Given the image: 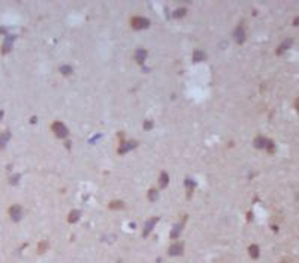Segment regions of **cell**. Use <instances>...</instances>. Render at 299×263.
Returning <instances> with one entry per match:
<instances>
[{
  "label": "cell",
  "mask_w": 299,
  "mask_h": 263,
  "mask_svg": "<svg viewBox=\"0 0 299 263\" xmlns=\"http://www.w3.org/2000/svg\"><path fill=\"white\" fill-rule=\"evenodd\" d=\"M147 56V52L144 49H138L135 52V58L139 64H143Z\"/></svg>",
  "instance_id": "cell-7"
},
{
  "label": "cell",
  "mask_w": 299,
  "mask_h": 263,
  "mask_svg": "<svg viewBox=\"0 0 299 263\" xmlns=\"http://www.w3.org/2000/svg\"><path fill=\"white\" fill-rule=\"evenodd\" d=\"M30 123H31V124H36V122H37V117H35V116L32 117L30 119Z\"/></svg>",
  "instance_id": "cell-27"
},
{
  "label": "cell",
  "mask_w": 299,
  "mask_h": 263,
  "mask_svg": "<svg viewBox=\"0 0 299 263\" xmlns=\"http://www.w3.org/2000/svg\"><path fill=\"white\" fill-rule=\"evenodd\" d=\"M143 127H144V129L145 130H147V131L150 130L153 127V123L151 121H146L144 123Z\"/></svg>",
  "instance_id": "cell-24"
},
{
  "label": "cell",
  "mask_w": 299,
  "mask_h": 263,
  "mask_svg": "<svg viewBox=\"0 0 299 263\" xmlns=\"http://www.w3.org/2000/svg\"><path fill=\"white\" fill-rule=\"evenodd\" d=\"M4 116V112L2 111H0V119H1Z\"/></svg>",
  "instance_id": "cell-28"
},
{
  "label": "cell",
  "mask_w": 299,
  "mask_h": 263,
  "mask_svg": "<svg viewBox=\"0 0 299 263\" xmlns=\"http://www.w3.org/2000/svg\"><path fill=\"white\" fill-rule=\"evenodd\" d=\"M180 230H181V227L179 224H176V226H175L172 232H171V238H173V239L176 238L179 235V233L180 232Z\"/></svg>",
  "instance_id": "cell-22"
},
{
  "label": "cell",
  "mask_w": 299,
  "mask_h": 263,
  "mask_svg": "<svg viewBox=\"0 0 299 263\" xmlns=\"http://www.w3.org/2000/svg\"><path fill=\"white\" fill-rule=\"evenodd\" d=\"M17 38L15 35H8L6 36L1 47V53L2 55H5L11 52L13 47V43Z\"/></svg>",
  "instance_id": "cell-4"
},
{
  "label": "cell",
  "mask_w": 299,
  "mask_h": 263,
  "mask_svg": "<svg viewBox=\"0 0 299 263\" xmlns=\"http://www.w3.org/2000/svg\"><path fill=\"white\" fill-rule=\"evenodd\" d=\"M20 175L18 174H15L12 177H11V178L10 179L11 184L12 185H16L18 183V181L20 180Z\"/></svg>",
  "instance_id": "cell-23"
},
{
  "label": "cell",
  "mask_w": 299,
  "mask_h": 263,
  "mask_svg": "<svg viewBox=\"0 0 299 263\" xmlns=\"http://www.w3.org/2000/svg\"><path fill=\"white\" fill-rule=\"evenodd\" d=\"M169 183V176L165 172H162L159 178V185L161 188L164 189Z\"/></svg>",
  "instance_id": "cell-11"
},
{
  "label": "cell",
  "mask_w": 299,
  "mask_h": 263,
  "mask_svg": "<svg viewBox=\"0 0 299 263\" xmlns=\"http://www.w3.org/2000/svg\"><path fill=\"white\" fill-rule=\"evenodd\" d=\"M268 141L263 137H258L254 141V145L257 148H262L266 145Z\"/></svg>",
  "instance_id": "cell-17"
},
{
  "label": "cell",
  "mask_w": 299,
  "mask_h": 263,
  "mask_svg": "<svg viewBox=\"0 0 299 263\" xmlns=\"http://www.w3.org/2000/svg\"><path fill=\"white\" fill-rule=\"evenodd\" d=\"M51 129L56 136L60 139H64L68 135L67 127L63 122L59 121H56L53 124Z\"/></svg>",
  "instance_id": "cell-1"
},
{
  "label": "cell",
  "mask_w": 299,
  "mask_h": 263,
  "mask_svg": "<svg viewBox=\"0 0 299 263\" xmlns=\"http://www.w3.org/2000/svg\"><path fill=\"white\" fill-rule=\"evenodd\" d=\"M131 25L132 28L135 30H143L150 27V21L144 17H135L132 20Z\"/></svg>",
  "instance_id": "cell-2"
},
{
  "label": "cell",
  "mask_w": 299,
  "mask_h": 263,
  "mask_svg": "<svg viewBox=\"0 0 299 263\" xmlns=\"http://www.w3.org/2000/svg\"><path fill=\"white\" fill-rule=\"evenodd\" d=\"M81 216V213L78 210L72 211L68 217V221L70 224H74L79 220Z\"/></svg>",
  "instance_id": "cell-12"
},
{
  "label": "cell",
  "mask_w": 299,
  "mask_h": 263,
  "mask_svg": "<svg viewBox=\"0 0 299 263\" xmlns=\"http://www.w3.org/2000/svg\"><path fill=\"white\" fill-rule=\"evenodd\" d=\"M48 244L47 242H46V241L41 242L39 243L38 249L39 253H43L48 249Z\"/></svg>",
  "instance_id": "cell-21"
},
{
  "label": "cell",
  "mask_w": 299,
  "mask_h": 263,
  "mask_svg": "<svg viewBox=\"0 0 299 263\" xmlns=\"http://www.w3.org/2000/svg\"><path fill=\"white\" fill-rule=\"evenodd\" d=\"M182 253V248L178 244H174L170 247L169 254L171 255H178Z\"/></svg>",
  "instance_id": "cell-14"
},
{
  "label": "cell",
  "mask_w": 299,
  "mask_h": 263,
  "mask_svg": "<svg viewBox=\"0 0 299 263\" xmlns=\"http://www.w3.org/2000/svg\"><path fill=\"white\" fill-rule=\"evenodd\" d=\"M292 43H293V40L292 39H286L285 41H283L282 43V44L280 45L279 47L277 49L276 54L278 55H280L281 54H282L285 50H286L290 48V46L292 45Z\"/></svg>",
  "instance_id": "cell-9"
},
{
  "label": "cell",
  "mask_w": 299,
  "mask_h": 263,
  "mask_svg": "<svg viewBox=\"0 0 299 263\" xmlns=\"http://www.w3.org/2000/svg\"><path fill=\"white\" fill-rule=\"evenodd\" d=\"M60 71L63 75L67 76V75H69V74L72 73L73 68L70 66L64 65V66H62L60 67Z\"/></svg>",
  "instance_id": "cell-20"
},
{
  "label": "cell",
  "mask_w": 299,
  "mask_h": 263,
  "mask_svg": "<svg viewBox=\"0 0 299 263\" xmlns=\"http://www.w3.org/2000/svg\"><path fill=\"white\" fill-rule=\"evenodd\" d=\"M7 30L5 28L1 27H0V34H7Z\"/></svg>",
  "instance_id": "cell-26"
},
{
  "label": "cell",
  "mask_w": 299,
  "mask_h": 263,
  "mask_svg": "<svg viewBox=\"0 0 299 263\" xmlns=\"http://www.w3.org/2000/svg\"><path fill=\"white\" fill-rule=\"evenodd\" d=\"M147 196L150 201L154 202L158 198V193L155 189H151L148 192Z\"/></svg>",
  "instance_id": "cell-18"
},
{
  "label": "cell",
  "mask_w": 299,
  "mask_h": 263,
  "mask_svg": "<svg viewBox=\"0 0 299 263\" xmlns=\"http://www.w3.org/2000/svg\"><path fill=\"white\" fill-rule=\"evenodd\" d=\"M138 145L137 142L135 140H129L128 142L123 141L121 142L120 146H119L117 152L119 155H124L128 152L135 149Z\"/></svg>",
  "instance_id": "cell-3"
},
{
  "label": "cell",
  "mask_w": 299,
  "mask_h": 263,
  "mask_svg": "<svg viewBox=\"0 0 299 263\" xmlns=\"http://www.w3.org/2000/svg\"><path fill=\"white\" fill-rule=\"evenodd\" d=\"M187 12V10L185 8H181L174 11L173 13V16L175 18H181L183 17Z\"/></svg>",
  "instance_id": "cell-16"
},
{
  "label": "cell",
  "mask_w": 299,
  "mask_h": 263,
  "mask_svg": "<svg viewBox=\"0 0 299 263\" xmlns=\"http://www.w3.org/2000/svg\"><path fill=\"white\" fill-rule=\"evenodd\" d=\"M11 137V134L10 132L6 131L0 133V149L4 148L6 146Z\"/></svg>",
  "instance_id": "cell-10"
},
{
  "label": "cell",
  "mask_w": 299,
  "mask_h": 263,
  "mask_svg": "<svg viewBox=\"0 0 299 263\" xmlns=\"http://www.w3.org/2000/svg\"><path fill=\"white\" fill-rule=\"evenodd\" d=\"M124 207H125L124 202L119 200L112 201L109 204V209L112 210H120L123 209Z\"/></svg>",
  "instance_id": "cell-13"
},
{
  "label": "cell",
  "mask_w": 299,
  "mask_h": 263,
  "mask_svg": "<svg viewBox=\"0 0 299 263\" xmlns=\"http://www.w3.org/2000/svg\"><path fill=\"white\" fill-rule=\"evenodd\" d=\"M204 58V53L199 50H196L193 52V62H199Z\"/></svg>",
  "instance_id": "cell-19"
},
{
  "label": "cell",
  "mask_w": 299,
  "mask_h": 263,
  "mask_svg": "<svg viewBox=\"0 0 299 263\" xmlns=\"http://www.w3.org/2000/svg\"><path fill=\"white\" fill-rule=\"evenodd\" d=\"M10 214L11 219L14 222L20 221L22 218V208L18 204L14 205L10 208Z\"/></svg>",
  "instance_id": "cell-5"
},
{
  "label": "cell",
  "mask_w": 299,
  "mask_h": 263,
  "mask_svg": "<svg viewBox=\"0 0 299 263\" xmlns=\"http://www.w3.org/2000/svg\"><path fill=\"white\" fill-rule=\"evenodd\" d=\"M101 137V135H100V134H97V135H95V136L92 137V139H91L90 142H91L92 143V142H94L97 141V140H98V139H99Z\"/></svg>",
  "instance_id": "cell-25"
},
{
  "label": "cell",
  "mask_w": 299,
  "mask_h": 263,
  "mask_svg": "<svg viewBox=\"0 0 299 263\" xmlns=\"http://www.w3.org/2000/svg\"><path fill=\"white\" fill-rule=\"evenodd\" d=\"M158 219H159L158 218H151L150 219L148 220L146 222V223L145 224V230H144V234L145 235V236L148 235V234L151 232V230L154 227L155 224H156V223L158 221Z\"/></svg>",
  "instance_id": "cell-8"
},
{
  "label": "cell",
  "mask_w": 299,
  "mask_h": 263,
  "mask_svg": "<svg viewBox=\"0 0 299 263\" xmlns=\"http://www.w3.org/2000/svg\"><path fill=\"white\" fill-rule=\"evenodd\" d=\"M234 38L238 44H242L245 40V33L242 27H238L234 32Z\"/></svg>",
  "instance_id": "cell-6"
},
{
  "label": "cell",
  "mask_w": 299,
  "mask_h": 263,
  "mask_svg": "<svg viewBox=\"0 0 299 263\" xmlns=\"http://www.w3.org/2000/svg\"><path fill=\"white\" fill-rule=\"evenodd\" d=\"M248 252L252 258L256 259L258 258L260 254V250L258 247L255 244H252L249 247Z\"/></svg>",
  "instance_id": "cell-15"
}]
</instances>
